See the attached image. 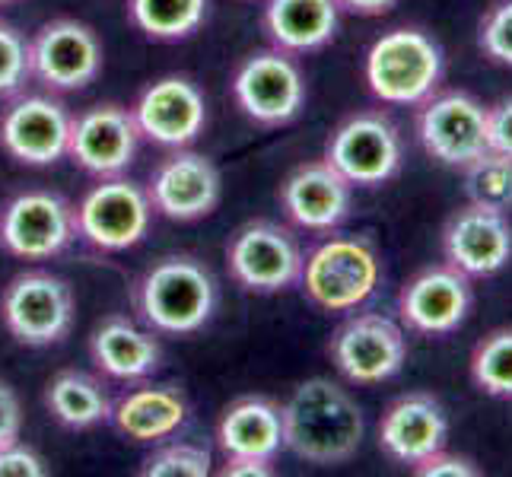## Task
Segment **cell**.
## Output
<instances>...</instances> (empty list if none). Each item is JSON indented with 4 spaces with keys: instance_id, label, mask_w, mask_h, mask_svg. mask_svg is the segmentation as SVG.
<instances>
[{
    "instance_id": "cell-8",
    "label": "cell",
    "mask_w": 512,
    "mask_h": 477,
    "mask_svg": "<svg viewBox=\"0 0 512 477\" xmlns=\"http://www.w3.org/2000/svg\"><path fill=\"white\" fill-rule=\"evenodd\" d=\"M77 239V214L64 194L29 188L0 210V245L20 261H51Z\"/></svg>"
},
{
    "instance_id": "cell-25",
    "label": "cell",
    "mask_w": 512,
    "mask_h": 477,
    "mask_svg": "<svg viewBox=\"0 0 512 477\" xmlns=\"http://www.w3.org/2000/svg\"><path fill=\"white\" fill-rule=\"evenodd\" d=\"M338 0H268L264 32L274 48L287 55H309L325 48L338 35Z\"/></svg>"
},
{
    "instance_id": "cell-35",
    "label": "cell",
    "mask_w": 512,
    "mask_h": 477,
    "mask_svg": "<svg viewBox=\"0 0 512 477\" xmlns=\"http://www.w3.org/2000/svg\"><path fill=\"white\" fill-rule=\"evenodd\" d=\"M414 474H420V477H478L481 471L474 468L471 458L439 449V452L423 458V462H417L414 465Z\"/></svg>"
},
{
    "instance_id": "cell-14",
    "label": "cell",
    "mask_w": 512,
    "mask_h": 477,
    "mask_svg": "<svg viewBox=\"0 0 512 477\" xmlns=\"http://www.w3.org/2000/svg\"><path fill=\"white\" fill-rule=\"evenodd\" d=\"M67 105L45 93H16L0 112V147L23 166H55L70 144Z\"/></svg>"
},
{
    "instance_id": "cell-22",
    "label": "cell",
    "mask_w": 512,
    "mask_h": 477,
    "mask_svg": "<svg viewBox=\"0 0 512 477\" xmlns=\"http://www.w3.org/2000/svg\"><path fill=\"white\" fill-rule=\"evenodd\" d=\"M90 357L99 373L118 382H140L163 363V347L156 331L137 325L128 315H105L90 334Z\"/></svg>"
},
{
    "instance_id": "cell-26",
    "label": "cell",
    "mask_w": 512,
    "mask_h": 477,
    "mask_svg": "<svg viewBox=\"0 0 512 477\" xmlns=\"http://www.w3.org/2000/svg\"><path fill=\"white\" fill-rule=\"evenodd\" d=\"M45 408L67 430H93L99 423H109L112 398L96 376L61 369L45 385Z\"/></svg>"
},
{
    "instance_id": "cell-16",
    "label": "cell",
    "mask_w": 512,
    "mask_h": 477,
    "mask_svg": "<svg viewBox=\"0 0 512 477\" xmlns=\"http://www.w3.org/2000/svg\"><path fill=\"white\" fill-rule=\"evenodd\" d=\"M144 188L150 194L153 214L175 223H191L217 210L223 175L210 156L179 147L160 159V166L150 172V182Z\"/></svg>"
},
{
    "instance_id": "cell-32",
    "label": "cell",
    "mask_w": 512,
    "mask_h": 477,
    "mask_svg": "<svg viewBox=\"0 0 512 477\" xmlns=\"http://www.w3.org/2000/svg\"><path fill=\"white\" fill-rule=\"evenodd\" d=\"M478 45L490 61L512 67V0H500V4L484 16Z\"/></svg>"
},
{
    "instance_id": "cell-4",
    "label": "cell",
    "mask_w": 512,
    "mask_h": 477,
    "mask_svg": "<svg viewBox=\"0 0 512 477\" xmlns=\"http://www.w3.org/2000/svg\"><path fill=\"white\" fill-rule=\"evenodd\" d=\"M312 306L322 312H353L373 299L382 284L376 245L363 236H334L306 255L299 277Z\"/></svg>"
},
{
    "instance_id": "cell-17",
    "label": "cell",
    "mask_w": 512,
    "mask_h": 477,
    "mask_svg": "<svg viewBox=\"0 0 512 477\" xmlns=\"http://www.w3.org/2000/svg\"><path fill=\"white\" fill-rule=\"evenodd\" d=\"M131 112L140 137L169 150L191 147L207 128V99L201 86L179 74L160 77L144 86Z\"/></svg>"
},
{
    "instance_id": "cell-34",
    "label": "cell",
    "mask_w": 512,
    "mask_h": 477,
    "mask_svg": "<svg viewBox=\"0 0 512 477\" xmlns=\"http://www.w3.org/2000/svg\"><path fill=\"white\" fill-rule=\"evenodd\" d=\"M45 474H48V468L35 449H29L23 443L0 449V477H45Z\"/></svg>"
},
{
    "instance_id": "cell-23",
    "label": "cell",
    "mask_w": 512,
    "mask_h": 477,
    "mask_svg": "<svg viewBox=\"0 0 512 477\" xmlns=\"http://www.w3.org/2000/svg\"><path fill=\"white\" fill-rule=\"evenodd\" d=\"M188 401L175 385H144L112 401L109 423L140 446H160L185 427Z\"/></svg>"
},
{
    "instance_id": "cell-1",
    "label": "cell",
    "mask_w": 512,
    "mask_h": 477,
    "mask_svg": "<svg viewBox=\"0 0 512 477\" xmlns=\"http://www.w3.org/2000/svg\"><path fill=\"white\" fill-rule=\"evenodd\" d=\"M284 449L312 465H341L360 452L366 420L347 388L325 376L306 379L280 408Z\"/></svg>"
},
{
    "instance_id": "cell-20",
    "label": "cell",
    "mask_w": 512,
    "mask_h": 477,
    "mask_svg": "<svg viewBox=\"0 0 512 477\" xmlns=\"http://www.w3.org/2000/svg\"><path fill=\"white\" fill-rule=\"evenodd\" d=\"M280 207L299 229L331 233L338 229L353 207V185L334 169L328 159L296 166L280 185Z\"/></svg>"
},
{
    "instance_id": "cell-5",
    "label": "cell",
    "mask_w": 512,
    "mask_h": 477,
    "mask_svg": "<svg viewBox=\"0 0 512 477\" xmlns=\"http://www.w3.org/2000/svg\"><path fill=\"white\" fill-rule=\"evenodd\" d=\"M303 245L277 220L242 223L226 242L229 277L249 293H284L303 277Z\"/></svg>"
},
{
    "instance_id": "cell-24",
    "label": "cell",
    "mask_w": 512,
    "mask_h": 477,
    "mask_svg": "<svg viewBox=\"0 0 512 477\" xmlns=\"http://www.w3.org/2000/svg\"><path fill=\"white\" fill-rule=\"evenodd\" d=\"M217 449L223 452V458H261V462H274L277 452L284 449L280 404L264 395L236 398L220 414Z\"/></svg>"
},
{
    "instance_id": "cell-19",
    "label": "cell",
    "mask_w": 512,
    "mask_h": 477,
    "mask_svg": "<svg viewBox=\"0 0 512 477\" xmlns=\"http://www.w3.org/2000/svg\"><path fill=\"white\" fill-rule=\"evenodd\" d=\"M446 264L465 277H493L512 261V223L500 210L468 204L443 229Z\"/></svg>"
},
{
    "instance_id": "cell-6",
    "label": "cell",
    "mask_w": 512,
    "mask_h": 477,
    "mask_svg": "<svg viewBox=\"0 0 512 477\" xmlns=\"http://www.w3.org/2000/svg\"><path fill=\"white\" fill-rule=\"evenodd\" d=\"M74 290L64 277L51 271L16 274L0 293L4 328L26 347L61 344L74 328Z\"/></svg>"
},
{
    "instance_id": "cell-30",
    "label": "cell",
    "mask_w": 512,
    "mask_h": 477,
    "mask_svg": "<svg viewBox=\"0 0 512 477\" xmlns=\"http://www.w3.org/2000/svg\"><path fill=\"white\" fill-rule=\"evenodd\" d=\"M214 471V455L194 443H169L144 458V477H207Z\"/></svg>"
},
{
    "instance_id": "cell-28",
    "label": "cell",
    "mask_w": 512,
    "mask_h": 477,
    "mask_svg": "<svg viewBox=\"0 0 512 477\" xmlns=\"http://www.w3.org/2000/svg\"><path fill=\"white\" fill-rule=\"evenodd\" d=\"M465 194L471 204L509 214L512 210V159L493 150L471 159L465 166Z\"/></svg>"
},
{
    "instance_id": "cell-39",
    "label": "cell",
    "mask_w": 512,
    "mask_h": 477,
    "mask_svg": "<svg viewBox=\"0 0 512 477\" xmlns=\"http://www.w3.org/2000/svg\"><path fill=\"white\" fill-rule=\"evenodd\" d=\"M0 4H13V0H0Z\"/></svg>"
},
{
    "instance_id": "cell-36",
    "label": "cell",
    "mask_w": 512,
    "mask_h": 477,
    "mask_svg": "<svg viewBox=\"0 0 512 477\" xmlns=\"http://www.w3.org/2000/svg\"><path fill=\"white\" fill-rule=\"evenodd\" d=\"M23 433V404L16 388L0 379V449L20 443Z\"/></svg>"
},
{
    "instance_id": "cell-33",
    "label": "cell",
    "mask_w": 512,
    "mask_h": 477,
    "mask_svg": "<svg viewBox=\"0 0 512 477\" xmlns=\"http://www.w3.org/2000/svg\"><path fill=\"white\" fill-rule=\"evenodd\" d=\"M487 147L512 159V96L487 105Z\"/></svg>"
},
{
    "instance_id": "cell-3",
    "label": "cell",
    "mask_w": 512,
    "mask_h": 477,
    "mask_svg": "<svg viewBox=\"0 0 512 477\" xmlns=\"http://www.w3.org/2000/svg\"><path fill=\"white\" fill-rule=\"evenodd\" d=\"M443 48L427 32L401 26L388 29L369 45L363 74L369 93L385 105L427 102L443 80Z\"/></svg>"
},
{
    "instance_id": "cell-7",
    "label": "cell",
    "mask_w": 512,
    "mask_h": 477,
    "mask_svg": "<svg viewBox=\"0 0 512 477\" xmlns=\"http://www.w3.org/2000/svg\"><path fill=\"white\" fill-rule=\"evenodd\" d=\"M77 236L96 252H128L144 242L153 223V204L144 185L125 175L99 179L74 207Z\"/></svg>"
},
{
    "instance_id": "cell-11",
    "label": "cell",
    "mask_w": 512,
    "mask_h": 477,
    "mask_svg": "<svg viewBox=\"0 0 512 477\" xmlns=\"http://www.w3.org/2000/svg\"><path fill=\"white\" fill-rule=\"evenodd\" d=\"M325 159L353 188H376L401 172L404 144L392 118L382 112H357L331 131Z\"/></svg>"
},
{
    "instance_id": "cell-21",
    "label": "cell",
    "mask_w": 512,
    "mask_h": 477,
    "mask_svg": "<svg viewBox=\"0 0 512 477\" xmlns=\"http://www.w3.org/2000/svg\"><path fill=\"white\" fill-rule=\"evenodd\" d=\"M449 420L439 398L430 392H408L388 404L379 420V449L398 465H417L427 455L446 449Z\"/></svg>"
},
{
    "instance_id": "cell-2",
    "label": "cell",
    "mask_w": 512,
    "mask_h": 477,
    "mask_svg": "<svg viewBox=\"0 0 512 477\" xmlns=\"http://www.w3.org/2000/svg\"><path fill=\"white\" fill-rule=\"evenodd\" d=\"M217 299L214 271L194 255H163L134 280L131 290L140 325L172 338L201 331L214 318Z\"/></svg>"
},
{
    "instance_id": "cell-18",
    "label": "cell",
    "mask_w": 512,
    "mask_h": 477,
    "mask_svg": "<svg viewBox=\"0 0 512 477\" xmlns=\"http://www.w3.org/2000/svg\"><path fill=\"white\" fill-rule=\"evenodd\" d=\"M471 303V277L455 271L452 264H433L404 284L398 296V315L408 331L439 338V334H452L465 325Z\"/></svg>"
},
{
    "instance_id": "cell-9",
    "label": "cell",
    "mask_w": 512,
    "mask_h": 477,
    "mask_svg": "<svg viewBox=\"0 0 512 477\" xmlns=\"http://www.w3.org/2000/svg\"><path fill=\"white\" fill-rule=\"evenodd\" d=\"M105 51L93 26L80 20H48L29 39V74L48 93L86 90L102 74Z\"/></svg>"
},
{
    "instance_id": "cell-37",
    "label": "cell",
    "mask_w": 512,
    "mask_h": 477,
    "mask_svg": "<svg viewBox=\"0 0 512 477\" xmlns=\"http://www.w3.org/2000/svg\"><path fill=\"white\" fill-rule=\"evenodd\" d=\"M223 477H271L274 468L271 462H261V458H223Z\"/></svg>"
},
{
    "instance_id": "cell-29",
    "label": "cell",
    "mask_w": 512,
    "mask_h": 477,
    "mask_svg": "<svg viewBox=\"0 0 512 477\" xmlns=\"http://www.w3.org/2000/svg\"><path fill=\"white\" fill-rule=\"evenodd\" d=\"M471 379L490 398H512V328H497L474 347Z\"/></svg>"
},
{
    "instance_id": "cell-13",
    "label": "cell",
    "mask_w": 512,
    "mask_h": 477,
    "mask_svg": "<svg viewBox=\"0 0 512 477\" xmlns=\"http://www.w3.org/2000/svg\"><path fill=\"white\" fill-rule=\"evenodd\" d=\"M417 137L420 147L436 163L465 169L471 159L487 153V105L471 93H433L420 102L417 112Z\"/></svg>"
},
{
    "instance_id": "cell-27",
    "label": "cell",
    "mask_w": 512,
    "mask_h": 477,
    "mask_svg": "<svg viewBox=\"0 0 512 477\" xmlns=\"http://www.w3.org/2000/svg\"><path fill=\"white\" fill-rule=\"evenodd\" d=\"M131 23L156 42H182L207 20V0H128Z\"/></svg>"
},
{
    "instance_id": "cell-31",
    "label": "cell",
    "mask_w": 512,
    "mask_h": 477,
    "mask_svg": "<svg viewBox=\"0 0 512 477\" xmlns=\"http://www.w3.org/2000/svg\"><path fill=\"white\" fill-rule=\"evenodd\" d=\"M29 74V42L13 23L0 20V99L23 93Z\"/></svg>"
},
{
    "instance_id": "cell-15",
    "label": "cell",
    "mask_w": 512,
    "mask_h": 477,
    "mask_svg": "<svg viewBox=\"0 0 512 477\" xmlns=\"http://www.w3.org/2000/svg\"><path fill=\"white\" fill-rule=\"evenodd\" d=\"M140 140L144 137H140V128L128 105L99 102L70 118L67 156L83 172L96 175V179H109V175L128 172L140 150Z\"/></svg>"
},
{
    "instance_id": "cell-10",
    "label": "cell",
    "mask_w": 512,
    "mask_h": 477,
    "mask_svg": "<svg viewBox=\"0 0 512 477\" xmlns=\"http://www.w3.org/2000/svg\"><path fill=\"white\" fill-rule=\"evenodd\" d=\"M233 99L242 115L261 128L290 125L306 105V77L296 64V55L280 48L249 55L233 74Z\"/></svg>"
},
{
    "instance_id": "cell-12",
    "label": "cell",
    "mask_w": 512,
    "mask_h": 477,
    "mask_svg": "<svg viewBox=\"0 0 512 477\" xmlns=\"http://www.w3.org/2000/svg\"><path fill=\"white\" fill-rule=\"evenodd\" d=\"M328 357L338 373L353 385H379L401 373L408 360L404 328L388 315H353L331 334Z\"/></svg>"
},
{
    "instance_id": "cell-38",
    "label": "cell",
    "mask_w": 512,
    "mask_h": 477,
    "mask_svg": "<svg viewBox=\"0 0 512 477\" xmlns=\"http://www.w3.org/2000/svg\"><path fill=\"white\" fill-rule=\"evenodd\" d=\"M401 0H338V7L357 16H382L388 10H395Z\"/></svg>"
}]
</instances>
